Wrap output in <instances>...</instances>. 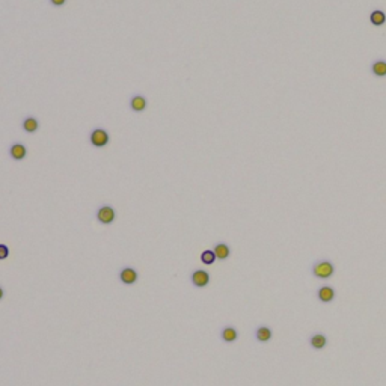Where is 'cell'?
<instances>
[{"label":"cell","mask_w":386,"mask_h":386,"mask_svg":"<svg viewBox=\"0 0 386 386\" xmlns=\"http://www.w3.org/2000/svg\"><path fill=\"white\" fill-rule=\"evenodd\" d=\"M312 276L317 279H330L335 274V266L334 263H330L327 259L317 261L311 269Z\"/></svg>","instance_id":"cell-1"},{"label":"cell","mask_w":386,"mask_h":386,"mask_svg":"<svg viewBox=\"0 0 386 386\" xmlns=\"http://www.w3.org/2000/svg\"><path fill=\"white\" fill-rule=\"evenodd\" d=\"M96 219H98V222H101L103 225H110L115 222L116 211L113 210L112 205H101L98 211H96Z\"/></svg>","instance_id":"cell-2"},{"label":"cell","mask_w":386,"mask_h":386,"mask_svg":"<svg viewBox=\"0 0 386 386\" xmlns=\"http://www.w3.org/2000/svg\"><path fill=\"white\" fill-rule=\"evenodd\" d=\"M89 139L95 148H104L109 144V133L104 129H95L91 131Z\"/></svg>","instance_id":"cell-3"},{"label":"cell","mask_w":386,"mask_h":386,"mask_svg":"<svg viewBox=\"0 0 386 386\" xmlns=\"http://www.w3.org/2000/svg\"><path fill=\"white\" fill-rule=\"evenodd\" d=\"M190 279H192V284L195 285L196 288H204V287H207L210 284V273L207 272V270H202V269H198V270H195L192 273V276H190Z\"/></svg>","instance_id":"cell-4"},{"label":"cell","mask_w":386,"mask_h":386,"mask_svg":"<svg viewBox=\"0 0 386 386\" xmlns=\"http://www.w3.org/2000/svg\"><path fill=\"white\" fill-rule=\"evenodd\" d=\"M335 290L330 285H322L319 290H317V299H319L322 303H332L335 299Z\"/></svg>","instance_id":"cell-5"},{"label":"cell","mask_w":386,"mask_h":386,"mask_svg":"<svg viewBox=\"0 0 386 386\" xmlns=\"http://www.w3.org/2000/svg\"><path fill=\"white\" fill-rule=\"evenodd\" d=\"M119 279L126 285H133L139 279V274H137V272L133 267H124L119 273Z\"/></svg>","instance_id":"cell-6"},{"label":"cell","mask_w":386,"mask_h":386,"mask_svg":"<svg viewBox=\"0 0 386 386\" xmlns=\"http://www.w3.org/2000/svg\"><path fill=\"white\" fill-rule=\"evenodd\" d=\"M9 156L14 160H23L27 156V148L23 144H20V142L12 144L11 148H9Z\"/></svg>","instance_id":"cell-7"},{"label":"cell","mask_w":386,"mask_h":386,"mask_svg":"<svg viewBox=\"0 0 386 386\" xmlns=\"http://www.w3.org/2000/svg\"><path fill=\"white\" fill-rule=\"evenodd\" d=\"M327 337L324 334H314L311 338H309V346L314 349V350H323L326 346H327Z\"/></svg>","instance_id":"cell-8"},{"label":"cell","mask_w":386,"mask_h":386,"mask_svg":"<svg viewBox=\"0 0 386 386\" xmlns=\"http://www.w3.org/2000/svg\"><path fill=\"white\" fill-rule=\"evenodd\" d=\"M220 339H222L224 342H236L239 339V332H237V329L236 327H232V326H226L222 329V332H220Z\"/></svg>","instance_id":"cell-9"},{"label":"cell","mask_w":386,"mask_h":386,"mask_svg":"<svg viewBox=\"0 0 386 386\" xmlns=\"http://www.w3.org/2000/svg\"><path fill=\"white\" fill-rule=\"evenodd\" d=\"M370 71L373 76L376 77H386V59H377L371 64L370 66Z\"/></svg>","instance_id":"cell-10"},{"label":"cell","mask_w":386,"mask_h":386,"mask_svg":"<svg viewBox=\"0 0 386 386\" xmlns=\"http://www.w3.org/2000/svg\"><path fill=\"white\" fill-rule=\"evenodd\" d=\"M370 23L376 26V27H382L386 23V12L383 9H374L371 11L370 14Z\"/></svg>","instance_id":"cell-11"},{"label":"cell","mask_w":386,"mask_h":386,"mask_svg":"<svg viewBox=\"0 0 386 386\" xmlns=\"http://www.w3.org/2000/svg\"><path fill=\"white\" fill-rule=\"evenodd\" d=\"M273 337V332L269 326H259L255 330V339L258 342H269Z\"/></svg>","instance_id":"cell-12"},{"label":"cell","mask_w":386,"mask_h":386,"mask_svg":"<svg viewBox=\"0 0 386 386\" xmlns=\"http://www.w3.org/2000/svg\"><path fill=\"white\" fill-rule=\"evenodd\" d=\"M146 104H148V101L144 95H134L130 100V107H131V110H134V112H144V110L146 109Z\"/></svg>","instance_id":"cell-13"},{"label":"cell","mask_w":386,"mask_h":386,"mask_svg":"<svg viewBox=\"0 0 386 386\" xmlns=\"http://www.w3.org/2000/svg\"><path fill=\"white\" fill-rule=\"evenodd\" d=\"M214 254H216V258L217 259H220V261H225V259H228L229 258V255H231V249H229V246L226 244V243H217L216 246H214Z\"/></svg>","instance_id":"cell-14"},{"label":"cell","mask_w":386,"mask_h":386,"mask_svg":"<svg viewBox=\"0 0 386 386\" xmlns=\"http://www.w3.org/2000/svg\"><path fill=\"white\" fill-rule=\"evenodd\" d=\"M39 129V122L36 118L33 116H27L24 121H23V130L26 133H35L36 130Z\"/></svg>","instance_id":"cell-15"},{"label":"cell","mask_w":386,"mask_h":386,"mask_svg":"<svg viewBox=\"0 0 386 386\" xmlns=\"http://www.w3.org/2000/svg\"><path fill=\"white\" fill-rule=\"evenodd\" d=\"M216 259H217V258H216V254H214V251H211V249H207V251H204V252L201 254V261H202V264L211 266Z\"/></svg>","instance_id":"cell-16"},{"label":"cell","mask_w":386,"mask_h":386,"mask_svg":"<svg viewBox=\"0 0 386 386\" xmlns=\"http://www.w3.org/2000/svg\"><path fill=\"white\" fill-rule=\"evenodd\" d=\"M9 257V247L6 244H0V261Z\"/></svg>","instance_id":"cell-17"},{"label":"cell","mask_w":386,"mask_h":386,"mask_svg":"<svg viewBox=\"0 0 386 386\" xmlns=\"http://www.w3.org/2000/svg\"><path fill=\"white\" fill-rule=\"evenodd\" d=\"M53 6H64L66 3V0H50Z\"/></svg>","instance_id":"cell-18"},{"label":"cell","mask_w":386,"mask_h":386,"mask_svg":"<svg viewBox=\"0 0 386 386\" xmlns=\"http://www.w3.org/2000/svg\"><path fill=\"white\" fill-rule=\"evenodd\" d=\"M3 297H5V290H3L2 287H0V300H2Z\"/></svg>","instance_id":"cell-19"}]
</instances>
